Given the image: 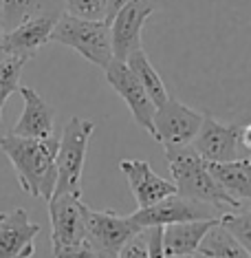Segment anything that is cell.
Segmentation results:
<instances>
[{"instance_id":"3","label":"cell","mask_w":251,"mask_h":258,"mask_svg":"<svg viewBox=\"0 0 251 258\" xmlns=\"http://www.w3.org/2000/svg\"><path fill=\"white\" fill-rule=\"evenodd\" d=\"M165 159L170 163L172 183L177 185V192L181 197L194 199V201L212 203L227 212H238L244 210L242 203H238L218 179L212 174L209 163L203 159L192 146L183 148H165Z\"/></svg>"},{"instance_id":"17","label":"cell","mask_w":251,"mask_h":258,"mask_svg":"<svg viewBox=\"0 0 251 258\" xmlns=\"http://www.w3.org/2000/svg\"><path fill=\"white\" fill-rule=\"evenodd\" d=\"M218 221H190L163 227V249L168 258H190L201 247L203 238Z\"/></svg>"},{"instance_id":"31","label":"cell","mask_w":251,"mask_h":258,"mask_svg":"<svg viewBox=\"0 0 251 258\" xmlns=\"http://www.w3.org/2000/svg\"><path fill=\"white\" fill-rule=\"evenodd\" d=\"M247 157H249V161H251V152H249V155H247Z\"/></svg>"},{"instance_id":"32","label":"cell","mask_w":251,"mask_h":258,"mask_svg":"<svg viewBox=\"0 0 251 258\" xmlns=\"http://www.w3.org/2000/svg\"><path fill=\"white\" fill-rule=\"evenodd\" d=\"M0 219H3V214H0Z\"/></svg>"},{"instance_id":"20","label":"cell","mask_w":251,"mask_h":258,"mask_svg":"<svg viewBox=\"0 0 251 258\" xmlns=\"http://www.w3.org/2000/svg\"><path fill=\"white\" fill-rule=\"evenodd\" d=\"M126 64L132 69V73L137 75V80L143 84L145 93L150 95V99L154 102L156 108L163 106V104L170 99V91H168V86H165V82H163L161 73L156 71V67L150 62V57H148V53H145L143 49L135 51V53L126 60Z\"/></svg>"},{"instance_id":"25","label":"cell","mask_w":251,"mask_h":258,"mask_svg":"<svg viewBox=\"0 0 251 258\" xmlns=\"http://www.w3.org/2000/svg\"><path fill=\"white\" fill-rule=\"evenodd\" d=\"M119 258H150L148 251V230H143L139 236H135L130 243L124 247Z\"/></svg>"},{"instance_id":"26","label":"cell","mask_w":251,"mask_h":258,"mask_svg":"<svg viewBox=\"0 0 251 258\" xmlns=\"http://www.w3.org/2000/svg\"><path fill=\"white\" fill-rule=\"evenodd\" d=\"M148 251L150 258H168L163 249V227H148Z\"/></svg>"},{"instance_id":"1","label":"cell","mask_w":251,"mask_h":258,"mask_svg":"<svg viewBox=\"0 0 251 258\" xmlns=\"http://www.w3.org/2000/svg\"><path fill=\"white\" fill-rule=\"evenodd\" d=\"M143 51L177 99L251 121V0H154Z\"/></svg>"},{"instance_id":"29","label":"cell","mask_w":251,"mask_h":258,"mask_svg":"<svg viewBox=\"0 0 251 258\" xmlns=\"http://www.w3.org/2000/svg\"><path fill=\"white\" fill-rule=\"evenodd\" d=\"M3 0H0V40H3ZM0 119H3V115H0Z\"/></svg>"},{"instance_id":"5","label":"cell","mask_w":251,"mask_h":258,"mask_svg":"<svg viewBox=\"0 0 251 258\" xmlns=\"http://www.w3.org/2000/svg\"><path fill=\"white\" fill-rule=\"evenodd\" d=\"M51 42L71 46L84 60H89L99 69H106L115 60L108 20H86L64 11L53 27Z\"/></svg>"},{"instance_id":"11","label":"cell","mask_w":251,"mask_h":258,"mask_svg":"<svg viewBox=\"0 0 251 258\" xmlns=\"http://www.w3.org/2000/svg\"><path fill=\"white\" fill-rule=\"evenodd\" d=\"M154 14V0H128L110 20L115 60L126 62L135 51L143 49V29Z\"/></svg>"},{"instance_id":"13","label":"cell","mask_w":251,"mask_h":258,"mask_svg":"<svg viewBox=\"0 0 251 258\" xmlns=\"http://www.w3.org/2000/svg\"><path fill=\"white\" fill-rule=\"evenodd\" d=\"M121 172L130 185V192L135 197L139 208H150L163 199L177 195V185L172 181L159 177L148 161L143 159H124L119 163Z\"/></svg>"},{"instance_id":"7","label":"cell","mask_w":251,"mask_h":258,"mask_svg":"<svg viewBox=\"0 0 251 258\" xmlns=\"http://www.w3.org/2000/svg\"><path fill=\"white\" fill-rule=\"evenodd\" d=\"M141 232L143 227L132 216L86 208V243L95 258H119L126 245Z\"/></svg>"},{"instance_id":"15","label":"cell","mask_w":251,"mask_h":258,"mask_svg":"<svg viewBox=\"0 0 251 258\" xmlns=\"http://www.w3.org/2000/svg\"><path fill=\"white\" fill-rule=\"evenodd\" d=\"M57 18H33L29 22H22L20 27L11 29L3 33L0 40V53L20 55L31 60L42 49L46 42H51V33H53Z\"/></svg>"},{"instance_id":"21","label":"cell","mask_w":251,"mask_h":258,"mask_svg":"<svg viewBox=\"0 0 251 258\" xmlns=\"http://www.w3.org/2000/svg\"><path fill=\"white\" fill-rule=\"evenodd\" d=\"M198 251L209 254V256H218V258H251L249 251L220 225V221H218V225H214L207 232V236L203 238Z\"/></svg>"},{"instance_id":"16","label":"cell","mask_w":251,"mask_h":258,"mask_svg":"<svg viewBox=\"0 0 251 258\" xmlns=\"http://www.w3.org/2000/svg\"><path fill=\"white\" fill-rule=\"evenodd\" d=\"M18 93L25 99V110L16 121L11 135L18 137H31V139H49L53 137V121L55 110L42 99L38 91L31 86H20Z\"/></svg>"},{"instance_id":"9","label":"cell","mask_w":251,"mask_h":258,"mask_svg":"<svg viewBox=\"0 0 251 258\" xmlns=\"http://www.w3.org/2000/svg\"><path fill=\"white\" fill-rule=\"evenodd\" d=\"M203 119H205V113H201V110L192 108L185 102L170 95V99L163 106L156 108V113H154L152 137L163 148L192 146L198 131H201Z\"/></svg>"},{"instance_id":"30","label":"cell","mask_w":251,"mask_h":258,"mask_svg":"<svg viewBox=\"0 0 251 258\" xmlns=\"http://www.w3.org/2000/svg\"><path fill=\"white\" fill-rule=\"evenodd\" d=\"M190 258H218V256H209V254H203V251H196V254Z\"/></svg>"},{"instance_id":"14","label":"cell","mask_w":251,"mask_h":258,"mask_svg":"<svg viewBox=\"0 0 251 258\" xmlns=\"http://www.w3.org/2000/svg\"><path fill=\"white\" fill-rule=\"evenodd\" d=\"M40 225L29 219L27 210L16 208L0 219V258H33Z\"/></svg>"},{"instance_id":"4","label":"cell","mask_w":251,"mask_h":258,"mask_svg":"<svg viewBox=\"0 0 251 258\" xmlns=\"http://www.w3.org/2000/svg\"><path fill=\"white\" fill-rule=\"evenodd\" d=\"M86 208L81 197L60 195L49 201L51 247L55 258H95L86 243Z\"/></svg>"},{"instance_id":"2","label":"cell","mask_w":251,"mask_h":258,"mask_svg":"<svg viewBox=\"0 0 251 258\" xmlns=\"http://www.w3.org/2000/svg\"><path fill=\"white\" fill-rule=\"evenodd\" d=\"M57 144L60 139H31V137H18V135H7L0 139V150L7 155L11 161L18 183L27 195L42 199L49 203L55 192L57 183Z\"/></svg>"},{"instance_id":"23","label":"cell","mask_w":251,"mask_h":258,"mask_svg":"<svg viewBox=\"0 0 251 258\" xmlns=\"http://www.w3.org/2000/svg\"><path fill=\"white\" fill-rule=\"evenodd\" d=\"M220 225L251 254V208L238 210V212H227L220 219Z\"/></svg>"},{"instance_id":"10","label":"cell","mask_w":251,"mask_h":258,"mask_svg":"<svg viewBox=\"0 0 251 258\" xmlns=\"http://www.w3.org/2000/svg\"><path fill=\"white\" fill-rule=\"evenodd\" d=\"M192 148L207 163H229L242 159V126L205 115L201 131L192 142Z\"/></svg>"},{"instance_id":"24","label":"cell","mask_w":251,"mask_h":258,"mask_svg":"<svg viewBox=\"0 0 251 258\" xmlns=\"http://www.w3.org/2000/svg\"><path fill=\"white\" fill-rule=\"evenodd\" d=\"M64 11L86 20H106L108 0H64Z\"/></svg>"},{"instance_id":"18","label":"cell","mask_w":251,"mask_h":258,"mask_svg":"<svg viewBox=\"0 0 251 258\" xmlns=\"http://www.w3.org/2000/svg\"><path fill=\"white\" fill-rule=\"evenodd\" d=\"M62 14L64 0H3V31L33 18H60Z\"/></svg>"},{"instance_id":"22","label":"cell","mask_w":251,"mask_h":258,"mask_svg":"<svg viewBox=\"0 0 251 258\" xmlns=\"http://www.w3.org/2000/svg\"><path fill=\"white\" fill-rule=\"evenodd\" d=\"M27 62V57L0 53V115L7 99L20 89V75Z\"/></svg>"},{"instance_id":"8","label":"cell","mask_w":251,"mask_h":258,"mask_svg":"<svg viewBox=\"0 0 251 258\" xmlns=\"http://www.w3.org/2000/svg\"><path fill=\"white\" fill-rule=\"evenodd\" d=\"M227 214V210L212 203L194 201V199L181 197L179 192L168 199H163L150 208H139L135 214H130L143 230L148 227H168L174 223H190V221H220Z\"/></svg>"},{"instance_id":"12","label":"cell","mask_w":251,"mask_h":258,"mask_svg":"<svg viewBox=\"0 0 251 258\" xmlns=\"http://www.w3.org/2000/svg\"><path fill=\"white\" fill-rule=\"evenodd\" d=\"M104 73H106V82L110 84V89L124 99L126 106L130 108L135 121L148 135H152V131H154L152 121H154L156 106L152 99H150L148 93H145L143 84L137 80V75L132 73V69L121 60H113L104 69Z\"/></svg>"},{"instance_id":"27","label":"cell","mask_w":251,"mask_h":258,"mask_svg":"<svg viewBox=\"0 0 251 258\" xmlns=\"http://www.w3.org/2000/svg\"><path fill=\"white\" fill-rule=\"evenodd\" d=\"M126 3H128V0H108V18H106V20H108V22L113 20V16H115L121 7H124Z\"/></svg>"},{"instance_id":"19","label":"cell","mask_w":251,"mask_h":258,"mask_svg":"<svg viewBox=\"0 0 251 258\" xmlns=\"http://www.w3.org/2000/svg\"><path fill=\"white\" fill-rule=\"evenodd\" d=\"M209 170L218 183L229 195L242 203L244 208H251V161L249 157L229 161V163H209Z\"/></svg>"},{"instance_id":"28","label":"cell","mask_w":251,"mask_h":258,"mask_svg":"<svg viewBox=\"0 0 251 258\" xmlns=\"http://www.w3.org/2000/svg\"><path fill=\"white\" fill-rule=\"evenodd\" d=\"M242 146L247 152H251V121L242 124Z\"/></svg>"},{"instance_id":"6","label":"cell","mask_w":251,"mask_h":258,"mask_svg":"<svg viewBox=\"0 0 251 258\" xmlns=\"http://www.w3.org/2000/svg\"><path fill=\"white\" fill-rule=\"evenodd\" d=\"M93 131H95V124L91 119H84V117H71L68 124L64 126L55 157L57 183L53 197H81V172H84L86 152H89Z\"/></svg>"}]
</instances>
